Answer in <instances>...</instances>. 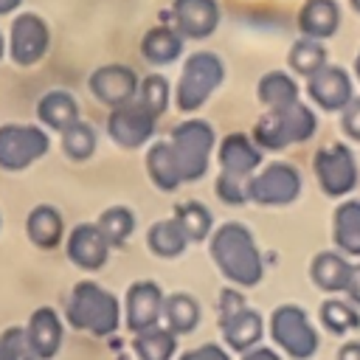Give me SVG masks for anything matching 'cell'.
Masks as SVG:
<instances>
[{
	"label": "cell",
	"mask_w": 360,
	"mask_h": 360,
	"mask_svg": "<svg viewBox=\"0 0 360 360\" xmlns=\"http://www.w3.org/2000/svg\"><path fill=\"white\" fill-rule=\"evenodd\" d=\"M51 149V138L37 124H3L0 127V169L22 172Z\"/></svg>",
	"instance_id": "8"
},
{
	"label": "cell",
	"mask_w": 360,
	"mask_h": 360,
	"mask_svg": "<svg viewBox=\"0 0 360 360\" xmlns=\"http://www.w3.org/2000/svg\"><path fill=\"white\" fill-rule=\"evenodd\" d=\"M169 96H172V90H169L166 76L149 73V76L141 79V87H138V96H135V98H138L155 118H160V115L166 112V107H169Z\"/></svg>",
	"instance_id": "36"
},
{
	"label": "cell",
	"mask_w": 360,
	"mask_h": 360,
	"mask_svg": "<svg viewBox=\"0 0 360 360\" xmlns=\"http://www.w3.org/2000/svg\"><path fill=\"white\" fill-rule=\"evenodd\" d=\"M22 6V0H0V17H6V14H11V11H17Z\"/></svg>",
	"instance_id": "44"
},
{
	"label": "cell",
	"mask_w": 360,
	"mask_h": 360,
	"mask_svg": "<svg viewBox=\"0 0 360 360\" xmlns=\"http://www.w3.org/2000/svg\"><path fill=\"white\" fill-rule=\"evenodd\" d=\"M219 169L222 174H231V177H242V180H250L259 166H262V149L256 146V141L248 135V132H231L222 138L219 143Z\"/></svg>",
	"instance_id": "18"
},
{
	"label": "cell",
	"mask_w": 360,
	"mask_h": 360,
	"mask_svg": "<svg viewBox=\"0 0 360 360\" xmlns=\"http://www.w3.org/2000/svg\"><path fill=\"white\" fill-rule=\"evenodd\" d=\"M298 31L307 39H329L340 28V6L338 0H307L298 8Z\"/></svg>",
	"instance_id": "20"
},
{
	"label": "cell",
	"mask_w": 360,
	"mask_h": 360,
	"mask_svg": "<svg viewBox=\"0 0 360 360\" xmlns=\"http://www.w3.org/2000/svg\"><path fill=\"white\" fill-rule=\"evenodd\" d=\"M65 253H68L70 264H76L82 270H101L110 256V242L104 239V233L98 231L96 222H79L68 233Z\"/></svg>",
	"instance_id": "17"
},
{
	"label": "cell",
	"mask_w": 360,
	"mask_h": 360,
	"mask_svg": "<svg viewBox=\"0 0 360 360\" xmlns=\"http://www.w3.org/2000/svg\"><path fill=\"white\" fill-rule=\"evenodd\" d=\"M172 22L183 39H205L219 25L217 0H172Z\"/></svg>",
	"instance_id": "16"
},
{
	"label": "cell",
	"mask_w": 360,
	"mask_h": 360,
	"mask_svg": "<svg viewBox=\"0 0 360 360\" xmlns=\"http://www.w3.org/2000/svg\"><path fill=\"white\" fill-rule=\"evenodd\" d=\"M321 323L332 332V335H346V332H354L360 329V312L349 304V301H340V298H326L321 304Z\"/></svg>",
	"instance_id": "34"
},
{
	"label": "cell",
	"mask_w": 360,
	"mask_h": 360,
	"mask_svg": "<svg viewBox=\"0 0 360 360\" xmlns=\"http://www.w3.org/2000/svg\"><path fill=\"white\" fill-rule=\"evenodd\" d=\"M338 360H360V340H346L338 349Z\"/></svg>",
	"instance_id": "43"
},
{
	"label": "cell",
	"mask_w": 360,
	"mask_h": 360,
	"mask_svg": "<svg viewBox=\"0 0 360 360\" xmlns=\"http://www.w3.org/2000/svg\"><path fill=\"white\" fill-rule=\"evenodd\" d=\"M312 172L326 197H346L357 186V160L346 143H326L312 158Z\"/></svg>",
	"instance_id": "10"
},
{
	"label": "cell",
	"mask_w": 360,
	"mask_h": 360,
	"mask_svg": "<svg viewBox=\"0 0 360 360\" xmlns=\"http://www.w3.org/2000/svg\"><path fill=\"white\" fill-rule=\"evenodd\" d=\"M158 118L135 98L129 104L112 107L107 115V135L121 146V149H138L155 135Z\"/></svg>",
	"instance_id": "12"
},
{
	"label": "cell",
	"mask_w": 360,
	"mask_h": 360,
	"mask_svg": "<svg viewBox=\"0 0 360 360\" xmlns=\"http://www.w3.org/2000/svg\"><path fill=\"white\" fill-rule=\"evenodd\" d=\"M25 335H28V343H31L37 360H53L56 352L62 349V321H59L56 309H51V307L34 309L25 323Z\"/></svg>",
	"instance_id": "19"
},
{
	"label": "cell",
	"mask_w": 360,
	"mask_h": 360,
	"mask_svg": "<svg viewBox=\"0 0 360 360\" xmlns=\"http://www.w3.org/2000/svg\"><path fill=\"white\" fill-rule=\"evenodd\" d=\"M6 56L17 68H34L37 62L45 59L51 48V28L37 11H17L6 37Z\"/></svg>",
	"instance_id": "9"
},
{
	"label": "cell",
	"mask_w": 360,
	"mask_h": 360,
	"mask_svg": "<svg viewBox=\"0 0 360 360\" xmlns=\"http://www.w3.org/2000/svg\"><path fill=\"white\" fill-rule=\"evenodd\" d=\"M146 172H149V180L160 188V191H174L183 186V177L177 172V163L172 158V149H169V141H155L146 152Z\"/></svg>",
	"instance_id": "27"
},
{
	"label": "cell",
	"mask_w": 360,
	"mask_h": 360,
	"mask_svg": "<svg viewBox=\"0 0 360 360\" xmlns=\"http://www.w3.org/2000/svg\"><path fill=\"white\" fill-rule=\"evenodd\" d=\"M307 96L323 112H340L354 98V84L346 68L323 65L315 76L307 79Z\"/></svg>",
	"instance_id": "14"
},
{
	"label": "cell",
	"mask_w": 360,
	"mask_h": 360,
	"mask_svg": "<svg viewBox=\"0 0 360 360\" xmlns=\"http://www.w3.org/2000/svg\"><path fill=\"white\" fill-rule=\"evenodd\" d=\"M25 236L34 248L39 250H53L59 248L62 236H65V222H62V214L42 202V205H34L25 217Z\"/></svg>",
	"instance_id": "21"
},
{
	"label": "cell",
	"mask_w": 360,
	"mask_h": 360,
	"mask_svg": "<svg viewBox=\"0 0 360 360\" xmlns=\"http://www.w3.org/2000/svg\"><path fill=\"white\" fill-rule=\"evenodd\" d=\"M0 360H37L25 326H8L0 332Z\"/></svg>",
	"instance_id": "37"
},
{
	"label": "cell",
	"mask_w": 360,
	"mask_h": 360,
	"mask_svg": "<svg viewBox=\"0 0 360 360\" xmlns=\"http://www.w3.org/2000/svg\"><path fill=\"white\" fill-rule=\"evenodd\" d=\"M37 118L42 127L65 132L68 127H73L79 121V101L68 90H48L37 101Z\"/></svg>",
	"instance_id": "22"
},
{
	"label": "cell",
	"mask_w": 360,
	"mask_h": 360,
	"mask_svg": "<svg viewBox=\"0 0 360 360\" xmlns=\"http://www.w3.org/2000/svg\"><path fill=\"white\" fill-rule=\"evenodd\" d=\"M270 338L292 360H309L321 346V338L309 323V315L298 304H281L273 309Z\"/></svg>",
	"instance_id": "7"
},
{
	"label": "cell",
	"mask_w": 360,
	"mask_h": 360,
	"mask_svg": "<svg viewBox=\"0 0 360 360\" xmlns=\"http://www.w3.org/2000/svg\"><path fill=\"white\" fill-rule=\"evenodd\" d=\"M65 318L79 332H90L93 338H107L121 323V307H118V298L101 284L79 281L70 290Z\"/></svg>",
	"instance_id": "2"
},
{
	"label": "cell",
	"mask_w": 360,
	"mask_h": 360,
	"mask_svg": "<svg viewBox=\"0 0 360 360\" xmlns=\"http://www.w3.org/2000/svg\"><path fill=\"white\" fill-rule=\"evenodd\" d=\"M211 259L219 273L236 287H256L264 276V262L253 233L242 222H225L211 233Z\"/></svg>",
	"instance_id": "1"
},
{
	"label": "cell",
	"mask_w": 360,
	"mask_h": 360,
	"mask_svg": "<svg viewBox=\"0 0 360 360\" xmlns=\"http://www.w3.org/2000/svg\"><path fill=\"white\" fill-rule=\"evenodd\" d=\"M219 332L228 343V349L233 352H250L259 346L262 335H264V321L256 309H250L242 298V292H236L233 287L222 290L219 295Z\"/></svg>",
	"instance_id": "6"
},
{
	"label": "cell",
	"mask_w": 360,
	"mask_h": 360,
	"mask_svg": "<svg viewBox=\"0 0 360 360\" xmlns=\"http://www.w3.org/2000/svg\"><path fill=\"white\" fill-rule=\"evenodd\" d=\"M332 242L343 256H360V200H343L335 208Z\"/></svg>",
	"instance_id": "24"
},
{
	"label": "cell",
	"mask_w": 360,
	"mask_h": 360,
	"mask_svg": "<svg viewBox=\"0 0 360 360\" xmlns=\"http://www.w3.org/2000/svg\"><path fill=\"white\" fill-rule=\"evenodd\" d=\"M309 276L323 292H346L352 264L340 250H321L309 264Z\"/></svg>",
	"instance_id": "23"
},
{
	"label": "cell",
	"mask_w": 360,
	"mask_h": 360,
	"mask_svg": "<svg viewBox=\"0 0 360 360\" xmlns=\"http://www.w3.org/2000/svg\"><path fill=\"white\" fill-rule=\"evenodd\" d=\"M172 217L177 219V225L183 228L188 242H202V239H211V233H214V214L197 200L177 202Z\"/></svg>",
	"instance_id": "30"
},
{
	"label": "cell",
	"mask_w": 360,
	"mask_h": 360,
	"mask_svg": "<svg viewBox=\"0 0 360 360\" xmlns=\"http://www.w3.org/2000/svg\"><path fill=\"white\" fill-rule=\"evenodd\" d=\"M340 129L352 141H360V96H354L343 110H340Z\"/></svg>",
	"instance_id": "39"
},
{
	"label": "cell",
	"mask_w": 360,
	"mask_h": 360,
	"mask_svg": "<svg viewBox=\"0 0 360 360\" xmlns=\"http://www.w3.org/2000/svg\"><path fill=\"white\" fill-rule=\"evenodd\" d=\"M222 82H225V62L214 51H194L183 62L174 87V107L180 112H197Z\"/></svg>",
	"instance_id": "4"
},
{
	"label": "cell",
	"mask_w": 360,
	"mask_h": 360,
	"mask_svg": "<svg viewBox=\"0 0 360 360\" xmlns=\"http://www.w3.org/2000/svg\"><path fill=\"white\" fill-rule=\"evenodd\" d=\"M163 301H166V295H163L160 284H155L149 278L129 284L127 301H124L127 329L132 335H138V332H146V329L158 326L163 321Z\"/></svg>",
	"instance_id": "15"
},
{
	"label": "cell",
	"mask_w": 360,
	"mask_h": 360,
	"mask_svg": "<svg viewBox=\"0 0 360 360\" xmlns=\"http://www.w3.org/2000/svg\"><path fill=\"white\" fill-rule=\"evenodd\" d=\"M214 143H217L214 127L202 118H186L172 129L169 149L183 183H194L208 172V158Z\"/></svg>",
	"instance_id": "5"
},
{
	"label": "cell",
	"mask_w": 360,
	"mask_h": 360,
	"mask_svg": "<svg viewBox=\"0 0 360 360\" xmlns=\"http://www.w3.org/2000/svg\"><path fill=\"white\" fill-rule=\"evenodd\" d=\"M248 183H250V180L231 177V174H222V172H219L214 191H217V197H219L222 202H228V205H242V202H248Z\"/></svg>",
	"instance_id": "38"
},
{
	"label": "cell",
	"mask_w": 360,
	"mask_h": 360,
	"mask_svg": "<svg viewBox=\"0 0 360 360\" xmlns=\"http://www.w3.org/2000/svg\"><path fill=\"white\" fill-rule=\"evenodd\" d=\"M59 135H62V152H65L70 160L82 163V160L93 158L98 138H96V129H93L87 121H82V118H79L73 127H68V129H65V132H59Z\"/></svg>",
	"instance_id": "35"
},
{
	"label": "cell",
	"mask_w": 360,
	"mask_h": 360,
	"mask_svg": "<svg viewBox=\"0 0 360 360\" xmlns=\"http://www.w3.org/2000/svg\"><path fill=\"white\" fill-rule=\"evenodd\" d=\"M301 194V174L292 163L273 160L262 166L248 183V200L256 205H290Z\"/></svg>",
	"instance_id": "11"
},
{
	"label": "cell",
	"mask_w": 360,
	"mask_h": 360,
	"mask_svg": "<svg viewBox=\"0 0 360 360\" xmlns=\"http://www.w3.org/2000/svg\"><path fill=\"white\" fill-rule=\"evenodd\" d=\"M354 76L360 79V51H357V56H354Z\"/></svg>",
	"instance_id": "46"
},
{
	"label": "cell",
	"mask_w": 360,
	"mask_h": 360,
	"mask_svg": "<svg viewBox=\"0 0 360 360\" xmlns=\"http://www.w3.org/2000/svg\"><path fill=\"white\" fill-rule=\"evenodd\" d=\"M242 360H281V357H278V352H273V349H267V346H256V349L245 352Z\"/></svg>",
	"instance_id": "42"
},
{
	"label": "cell",
	"mask_w": 360,
	"mask_h": 360,
	"mask_svg": "<svg viewBox=\"0 0 360 360\" xmlns=\"http://www.w3.org/2000/svg\"><path fill=\"white\" fill-rule=\"evenodd\" d=\"M177 360H231V354L219 343H202V346H194V349L183 352Z\"/></svg>",
	"instance_id": "40"
},
{
	"label": "cell",
	"mask_w": 360,
	"mask_h": 360,
	"mask_svg": "<svg viewBox=\"0 0 360 360\" xmlns=\"http://www.w3.org/2000/svg\"><path fill=\"white\" fill-rule=\"evenodd\" d=\"M318 129V118L312 112L309 104L304 101H295L290 107H281V110H267L256 127H253V141L259 149H270V152H278V149H287L292 143H304L315 135Z\"/></svg>",
	"instance_id": "3"
},
{
	"label": "cell",
	"mask_w": 360,
	"mask_h": 360,
	"mask_svg": "<svg viewBox=\"0 0 360 360\" xmlns=\"http://www.w3.org/2000/svg\"><path fill=\"white\" fill-rule=\"evenodd\" d=\"M87 87H90V93H93L96 101H101V104H107L112 110V107H121V104L135 101L138 87H141V79L127 65H101V68H96L90 73Z\"/></svg>",
	"instance_id": "13"
},
{
	"label": "cell",
	"mask_w": 360,
	"mask_h": 360,
	"mask_svg": "<svg viewBox=\"0 0 360 360\" xmlns=\"http://www.w3.org/2000/svg\"><path fill=\"white\" fill-rule=\"evenodd\" d=\"M6 51H8V45H6V37L0 31V59H6Z\"/></svg>",
	"instance_id": "45"
},
{
	"label": "cell",
	"mask_w": 360,
	"mask_h": 360,
	"mask_svg": "<svg viewBox=\"0 0 360 360\" xmlns=\"http://www.w3.org/2000/svg\"><path fill=\"white\" fill-rule=\"evenodd\" d=\"M146 245L155 256L160 259H174V256H183L186 248H188V236L183 233V228L177 225V219H160L155 222L149 231H146Z\"/></svg>",
	"instance_id": "28"
},
{
	"label": "cell",
	"mask_w": 360,
	"mask_h": 360,
	"mask_svg": "<svg viewBox=\"0 0 360 360\" xmlns=\"http://www.w3.org/2000/svg\"><path fill=\"white\" fill-rule=\"evenodd\" d=\"M287 65L292 68V73L309 79V76H315L323 65H329V62H326V48H323L318 39L301 37L298 42H292V48H290V53H287Z\"/></svg>",
	"instance_id": "32"
},
{
	"label": "cell",
	"mask_w": 360,
	"mask_h": 360,
	"mask_svg": "<svg viewBox=\"0 0 360 360\" xmlns=\"http://www.w3.org/2000/svg\"><path fill=\"white\" fill-rule=\"evenodd\" d=\"M349 3H352V8H354V11L360 14V0H349Z\"/></svg>",
	"instance_id": "47"
},
{
	"label": "cell",
	"mask_w": 360,
	"mask_h": 360,
	"mask_svg": "<svg viewBox=\"0 0 360 360\" xmlns=\"http://www.w3.org/2000/svg\"><path fill=\"white\" fill-rule=\"evenodd\" d=\"M346 295L352 304L360 307V264H352V276H349V284H346Z\"/></svg>",
	"instance_id": "41"
},
{
	"label": "cell",
	"mask_w": 360,
	"mask_h": 360,
	"mask_svg": "<svg viewBox=\"0 0 360 360\" xmlns=\"http://www.w3.org/2000/svg\"><path fill=\"white\" fill-rule=\"evenodd\" d=\"M96 225L104 233V239L110 242V248H121L135 231V214L127 205H110L101 211Z\"/></svg>",
	"instance_id": "33"
},
{
	"label": "cell",
	"mask_w": 360,
	"mask_h": 360,
	"mask_svg": "<svg viewBox=\"0 0 360 360\" xmlns=\"http://www.w3.org/2000/svg\"><path fill=\"white\" fill-rule=\"evenodd\" d=\"M183 37L169 25H155L141 39V56L149 65H172L183 53Z\"/></svg>",
	"instance_id": "25"
},
{
	"label": "cell",
	"mask_w": 360,
	"mask_h": 360,
	"mask_svg": "<svg viewBox=\"0 0 360 360\" xmlns=\"http://www.w3.org/2000/svg\"><path fill=\"white\" fill-rule=\"evenodd\" d=\"M256 96L267 110H281L298 101V84L290 73L284 70H270L259 79L256 84Z\"/></svg>",
	"instance_id": "26"
},
{
	"label": "cell",
	"mask_w": 360,
	"mask_h": 360,
	"mask_svg": "<svg viewBox=\"0 0 360 360\" xmlns=\"http://www.w3.org/2000/svg\"><path fill=\"white\" fill-rule=\"evenodd\" d=\"M163 321H166V329L169 332L188 335L200 323V307H197V301L188 292L166 295V301H163Z\"/></svg>",
	"instance_id": "29"
},
{
	"label": "cell",
	"mask_w": 360,
	"mask_h": 360,
	"mask_svg": "<svg viewBox=\"0 0 360 360\" xmlns=\"http://www.w3.org/2000/svg\"><path fill=\"white\" fill-rule=\"evenodd\" d=\"M132 349L138 360H172L177 352V335L158 323L146 332H138L132 338Z\"/></svg>",
	"instance_id": "31"
}]
</instances>
